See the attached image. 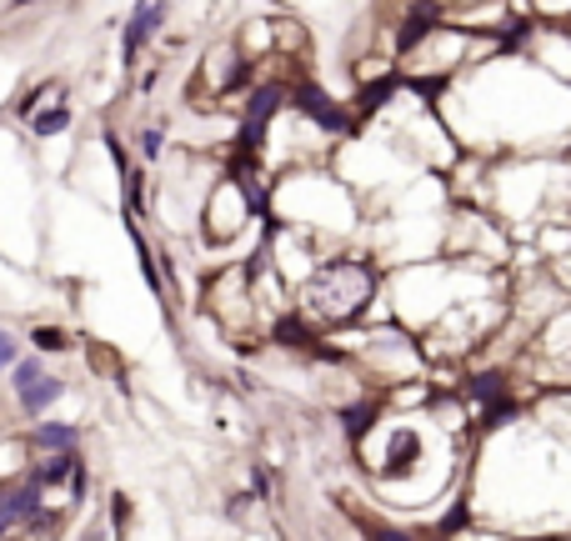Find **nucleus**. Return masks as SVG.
<instances>
[{"label": "nucleus", "mask_w": 571, "mask_h": 541, "mask_svg": "<svg viewBox=\"0 0 571 541\" xmlns=\"http://www.w3.org/2000/svg\"><path fill=\"white\" fill-rule=\"evenodd\" d=\"M71 126V110H51V116H35V130L41 136H55V130H65Z\"/></svg>", "instance_id": "6"}, {"label": "nucleus", "mask_w": 571, "mask_h": 541, "mask_svg": "<svg viewBox=\"0 0 571 541\" xmlns=\"http://www.w3.org/2000/svg\"><path fill=\"white\" fill-rule=\"evenodd\" d=\"M0 531H5V527H0Z\"/></svg>", "instance_id": "11"}, {"label": "nucleus", "mask_w": 571, "mask_h": 541, "mask_svg": "<svg viewBox=\"0 0 571 541\" xmlns=\"http://www.w3.org/2000/svg\"><path fill=\"white\" fill-rule=\"evenodd\" d=\"M276 100H281V86H266V90H256V100H251V126H246V146H256L261 141V126L271 120V110H276Z\"/></svg>", "instance_id": "3"}, {"label": "nucleus", "mask_w": 571, "mask_h": 541, "mask_svg": "<svg viewBox=\"0 0 571 541\" xmlns=\"http://www.w3.org/2000/svg\"><path fill=\"white\" fill-rule=\"evenodd\" d=\"M296 100H301V110L316 120V126H326V130H346V126H351L346 110H336V100H326L316 86H301V90H296Z\"/></svg>", "instance_id": "2"}, {"label": "nucleus", "mask_w": 571, "mask_h": 541, "mask_svg": "<svg viewBox=\"0 0 571 541\" xmlns=\"http://www.w3.org/2000/svg\"><path fill=\"white\" fill-rule=\"evenodd\" d=\"M86 541H100V531H86Z\"/></svg>", "instance_id": "10"}, {"label": "nucleus", "mask_w": 571, "mask_h": 541, "mask_svg": "<svg viewBox=\"0 0 571 541\" xmlns=\"http://www.w3.org/2000/svg\"><path fill=\"white\" fill-rule=\"evenodd\" d=\"M366 541H411V536H406V531H391V527H371Z\"/></svg>", "instance_id": "8"}, {"label": "nucleus", "mask_w": 571, "mask_h": 541, "mask_svg": "<svg viewBox=\"0 0 571 541\" xmlns=\"http://www.w3.org/2000/svg\"><path fill=\"white\" fill-rule=\"evenodd\" d=\"M35 346H45V351H61V346H65V336H61V331H45V326H41V331H35Z\"/></svg>", "instance_id": "7"}, {"label": "nucleus", "mask_w": 571, "mask_h": 541, "mask_svg": "<svg viewBox=\"0 0 571 541\" xmlns=\"http://www.w3.org/2000/svg\"><path fill=\"white\" fill-rule=\"evenodd\" d=\"M161 15H166V11H161V5H140V11H136V15H130V25H126V55H130V51H136V45H140V41H146V35H151V31H156V25H161Z\"/></svg>", "instance_id": "4"}, {"label": "nucleus", "mask_w": 571, "mask_h": 541, "mask_svg": "<svg viewBox=\"0 0 571 541\" xmlns=\"http://www.w3.org/2000/svg\"><path fill=\"white\" fill-rule=\"evenodd\" d=\"M5 361H11V336L0 331V366H5Z\"/></svg>", "instance_id": "9"}, {"label": "nucleus", "mask_w": 571, "mask_h": 541, "mask_svg": "<svg viewBox=\"0 0 571 541\" xmlns=\"http://www.w3.org/2000/svg\"><path fill=\"white\" fill-rule=\"evenodd\" d=\"M15 381H21V406L25 412H45V406L61 396V381H45L35 361H21V366H15Z\"/></svg>", "instance_id": "1"}, {"label": "nucleus", "mask_w": 571, "mask_h": 541, "mask_svg": "<svg viewBox=\"0 0 571 541\" xmlns=\"http://www.w3.org/2000/svg\"><path fill=\"white\" fill-rule=\"evenodd\" d=\"M35 441H41V446H51V451H71L76 432H71V426H41V432H35Z\"/></svg>", "instance_id": "5"}]
</instances>
